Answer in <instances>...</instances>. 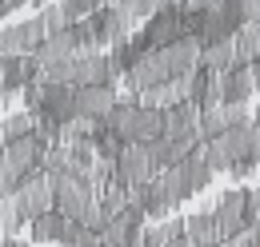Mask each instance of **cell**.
Instances as JSON below:
<instances>
[{
	"instance_id": "1",
	"label": "cell",
	"mask_w": 260,
	"mask_h": 247,
	"mask_svg": "<svg viewBox=\"0 0 260 247\" xmlns=\"http://www.w3.org/2000/svg\"><path fill=\"white\" fill-rule=\"evenodd\" d=\"M104 128L116 136V140H124V144H152V140H160L164 136V112L156 108H144L140 100H120L116 104V112L104 120Z\"/></svg>"
},
{
	"instance_id": "2",
	"label": "cell",
	"mask_w": 260,
	"mask_h": 247,
	"mask_svg": "<svg viewBox=\"0 0 260 247\" xmlns=\"http://www.w3.org/2000/svg\"><path fill=\"white\" fill-rule=\"evenodd\" d=\"M212 216L220 223V239H236L244 231H252L260 223V208H256V191L248 187H232L212 203Z\"/></svg>"
},
{
	"instance_id": "3",
	"label": "cell",
	"mask_w": 260,
	"mask_h": 247,
	"mask_svg": "<svg viewBox=\"0 0 260 247\" xmlns=\"http://www.w3.org/2000/svg\"><path fill=\"white\" fill-rule=\"evenodd\" d=\"M204 152V148H200ZM188 155L184 163H176V168H168V172H160V187L168 191V199L180 208L184 199H192V195H200V191H208V184H212V168L204 163V155Z\"/></svg>"
},
{
	"instance_id": "4",
	"label": "cell",
	"mask_w": 260,
	"mask_h": 247,
	"mask_svg": "<svg viewBox=\"0 0 260 247\" xmlns=\"http://www.w3.org/2000/svg\"><path fill=\"white\" fill-rule=\"evenodd\" d=\"M140 32H144V40H148V48H152V52H160V48H172V44L188 40V16H184V4H164V8Z\"/></svg>"
},
{
	"instance_id": "5",
	"label": "cell",
	"mask_w": 260,
	"mask_h": 247,
	"mask_svg": "<svg viewBox=\"0 0 260 247\" xmlns=\"http://www.w3.org/2000/svg\"><path fill=\"white\" fill-rule=\"evenodd\" d=\"M156 176H160V168H156L152 152L144 144H128L124 155H120V163H116V184H124L128 191H144Z\"/></svg>"
},
{
	"instance_id": "6",
	"label": "cell",
	"mask_w": 260,
	"mask_h": 247,
	"mask_svg": "<svg viewBox=\"0 0 260 247\" xmlns=\"http://www.w3.org/2000/svg\"><path fill=\"white\" fill-rule=\"evenodd\" d=\"M44 40H48V32L40 24V16L20 20V24H4V32H0V56H36L44 48Z\"/></svg>"
},
{
	"instance_id": "7",
	"label": "cell",
	"mask_w": 260,
	"mask_h": 247,
	"mask_svg": "<svg viewBox=\"0 0 260 247\" xmlns=\"http://www.w3.org/2000/svg\"><path fill=\"white\" fill-rule=\"evenodd\" d=\"M12 199H16L20 216L32 223V219L48 216V212H56V184H52V180H48L44 172H36V176H32V180H28L24 187H20V191H16Z\"/></svg>"
},
{
	"instance_id": "8",
	"label": "cell",
	"mask_w": 260,
	"mask_h": 247,
	"mask_svg": "<svg viewBox=\"0 0 260 247\" xmlns=\"http://www.w3.org/2000/svg\"><path fill=\"white\" fill-rule=\"evenodd\" d=\"M44 76V68L36 56H4L0 60V88H4V104L12 100L16 92H24L28 84H36Z\"/></svg>"
},
{
	"instance_id": "9",
	"label": "cell",
	"mask_w": 260,
	"mask_h": 247,
	"mask_svg": "<svg viewBox=\"0 0 260 247\" xmlns=\"http://www.w3.org/2000/svg\"><path fill=\"white\" fill-rule=\"evenodd\" d=\"M32 116H40L44 124H56V128H68L72 120H80V112H76V88L48 80V96H44L40 112H32Z\"/></svg>"
},
{
	"instance_id": "10",
	"label": "cell",
	"mask_w": 260,
	"mask_h": 247,
	"mask_svg": "<svg viewBox=\"0 0 260 247\" xmlns=\"http://www.w3.org/2000/svg\"><path fill=\"white\" fill-rule=\"evenodd\" d=\"M92 28H96V40L100 44H108V48H116V44H124V40H132L136 36V20H132L128 8H120V4H108L104 12H96L92 16Z\"/></svg>"
},
{
	"instance_id": "11",
	"label": "cell",
	"mask_w": 260,
	"mask_h": 247,
	"mask_svg": "<svg viewBox=\"0 0 260 247\" xmlns=\"http://www.w3.org/2000/svg\"><path fill=\"white\" fill-rule=\"evenodd\" d=\"M248 124H252V116H248V104H220V108L200 112V132H204V140L228 136V132L248 128Z\"/></svg>"
},
{
	"instance_id": "12",
	"label": "cell",
	"mask_w": 260,
	"mask_h": 247,
	"mask_svg": "<svg viewBox=\"0 0 260 247\" xmlns=\"http://www.w3.org/2000/svg\"><path fill=\"white\" fill-rule=\"evenodd\" d=\"M116 104H120V96H116L112 84H100V88H76V112H80V120L104 124L112 112H116Z\"/></svg>"
},
{
	"instance_id": "13",
	"label": "cell",
	"mask_w": 260,
	"mask_h": 247,
	"mask_svg": "<svg viewBox=\"0 0 260 247\" xmlns=\"http://www.w3.org/2000/svg\"><path fill=\"white\" fill-rule=\"evenodd\" d=\"M152 48H148V40H144V32H136L132 40H124V44H116V48H108V64H112V72L116 76H128L136 64L144 60Z\"/></svg>"
},
{
	"instance_id": "14",
	"label": "cell",
	"mask_w": 260,
	"mask_h": 247,
	"mask_svg": "<svg viewBox=\"0 0 260 247\" xmlns=\"http://www.w3.org/2000/svg\"><path fill=\"white\" fill-rule=\"evenodd\" d=\"M188 239V219H164V223H148L140 247H176Z\"/></svg>"
},
{
	"instance_id": "15",
	"label": "cell",
	"mask_w": 260,
	"mask_h": 247,
	"mask_svg": "<svg viewBox=\"0 0 260 247\" xmlns=\"http://www.w3.org/2000/svg\"><path fill=\"white\" fill-rule=\"evenodd\" d=\"M68 227H72V219H68V216L48 212V216H40V219L28 223V235H32V243H60V247H64Z\"/></svg>"
},
{
	"instance_id": "16",
	"label": "cell",
	"mask_w": 260,
	"mask_h": 247,
	"mask_svg": "<svg viewBox=\"0 0 260 247\" xmlns=\"http://www.w3.org/2000/svg\"><path fill=\"white\" fill-rule=\"evenodd\" d=\"M220 80H224V76H216V72H208V68H200V72L192 76V104L200 108V112H208V108H220V100H224Z\"/></svg>"
},
{
	"instance_id": "17",
	"label": "cell",
	"mask_w": 260,
	"mask_h": 247,
	"mask_svg": "<svg viewBox=\"0 0 260 247\" xmlns=\"http://www.w3.org/2000/svg\"><path fill=\"white\" fill-rule=\"evenodd\" d=\"M220 88H224V100L220 104H248L252 92H256V80H252V68H232L224 80H220Z\"/></svg>"
},
{
	"instance_id": "18",
	"label": "cell",
	"mask_w": 260,
	"mask_h": 247,
	"mask_svg": "<svg viewBox=\"0 0 260 247\" xmlns=\"http://www.w3.org/2000/svg\"><path fill=\"white\" fill-rule=\"evenodd\" d=\"M196 128H200V108L196 104H176V108L164 112V136L168 140H180V136H188Z\"/></svg>"
},
{
	"instance_id": "19",
	"label": "cell",
	"mask_w": 260,
	"mask_h": 247,
	"mask_svg": "<svg viewBox=\"0 0 260 247\" xmlns=\"http://www.w3.org/2000/svg\"><path fill=\"white\" fill-rule=\"evenodd\" d=\"M200 68H208V72H216V76H228L232 68H240L236 40H232V44H212V48H204V56H200Z\"/></svg>"
},
{
	"instance_id": "20",
	"label": "cell",
	"mask_w": 260,
	"mask_h": 247,
	"mask_svg": "<svg viewBox=\"0 0 260 247\" xmlns=\"http://www.w3.org/2000/svg\"><path fill=\"white\" fill-rule=\"evenodd\" d=\"M36 124H40V116H32V112H8V116H4V124H0L4 148H8V144H20V140H28V136L36 132Z\"/></svg>"
},
{
	"instance_id": "21",
	"label": "cell",
	"mask_w": 260,
	"mask_h": 247,
	"mask_svg": "<svg viewBox=\"0 0 260 247\" xmlns=\"http://www.w3.org/2000/svg\"><path fill=\"white\" fill-rule=\"evenodd\" d=\"M188 239H192L196 247L220 243V223H216V216H212V212H196V216H188Z\"/></svg>"
},
{
	"instance_id": "22",
	"label": "cell",
	"mask_w": 260,
	"mask_h": 247,
	"mask_svg": "<svg viewBox=\"0 0 260 247\" xmlns=\"http://www.w3.org/2000/svg\"><path fill=\"white\" fill-rule=\"evenodd\" d=\"M236 52H240V64H244V68L260 64V20H248V24L240 28V36H236Z\"/></svg>"
},
{
	"instance_id": "23",
	"label": "cell",
	"mask_w": 260,
	"mask_h": 247,
	"mask_svg": "<svg viewBox=\"0 0 260 247\" xmlns=\"http://www.w3.org/2000/svg\"><path fill=\"white\" fill-rule=\"evenodd\" d=\"M24 223H28V219L20 216V208H16V199H4V203H0V231H4V239H16Z\"/></svg>"
},
{
	"instance_id": "24",
	"label": "cell",
	"mask_w": 260,
	"mask_h": 247,
	"mask_svg": "<svg viewBox=\"0 0 260 247\" xmlns=\"http://www.w3.org/2000/svg\"><path fill=\"white\" fill-rule=\"evenodd\" d=\"M40 24H44V32H48V36L64 32V28H68V16H64V8H60V4H48V8H40Z\"/></svg>"
},
{
	"instance_id": "25",
	"label": "cell",
	"mask_w": 260,
	"mask_h": 247,
	"mask_svg": "<svg viewBox=\"0 0 260 247\" xmlns=\"http://www.w3.org/2000/svg\"><path fill=\"white\" fill-rule=\"evenodd\" d=\"M44 96H48V80L40 76L36 84H28V88L20 92V104H24V112H40V104H44Z\"/></svg>"
},
{
	"instance_id": "26",
	"label": "cell",
	"mask_w": 260,
	"mask_h": 247,
	"mask_svg": "<svg viewBox=\"0 0 260 247\" xmlns=\"http://www.w3.org/2000/svg\"><path fill=\"white\" fill-rule=\"evenodd\" d=\"M228 0H188L184 8H192V12H220Z\"/></svg>"
},
{
	"instance_id": "27",
	"label": "cell",
	"mask_w": 260,
	"mask_h": 247,
	"mask_svg": "<svg viewBox=\"0 0 260 247\" xmlns=\"http://www.w3.org/2000/svg\"><path fill=\"white\" fill-rule=\"evenodd\" d=\"M236 4H240L244 20H260V0H236Z\"/></svg>"
},
{
	"instance_id": "28",
	"label": "cell",
	"mask_w": 260,
	"mask_h": 247,
	"mask_svg": "<svg viewBox=\"0 0 260 247\" xmlns=\"http://www.w3.org/2000/svg\"><path fill=\"white\" fill-rule=\"evenodd\" d=\"M20 4H24V0H0V12L12 16V12H20Z\"/></svg>"
},
{
	"instance_id": "29",
	"label": "cell",
	"mask_w": 260,
	"mask_h": 247,
	"mask_svg": "<svg viewBox=\"0 0 260 247\" xmlns=\"http://www.w3.org/2000/svg\"><path fill=\"white\" fill-rule=\"evenodd\" d=\"M0 247H36V243H24V239H4Z\"/></svg>"
},
{
	"instance_id": "30",
	"label": "cell",
	"mask_w": 260,
	"mask_h": 247,
	"mask_svg": "<svg viewBox=\"0 0 260 247\" xmlns=\"http://www.w3.org/2000/svg\"><path fill=\"white\" fill-rule=\"evenodd\" d=\"M32 4H40V8H48V4H56V0H32Z\"/></svg>"
},
{
	"instance_id": "31",
	"label": "cell",
	"mask_w": 260,
	"mask_h": 247,
	"mask_svg": "<svg viewBox=\"0 0 260 247\" xmlns=\"http://www.w3.org/2000/svg\"><path fill=\"white\" fill-rule=\"evenodd\" d=\"M256 208H260V184H256Z\"/></svg>"
}]
</instances>
